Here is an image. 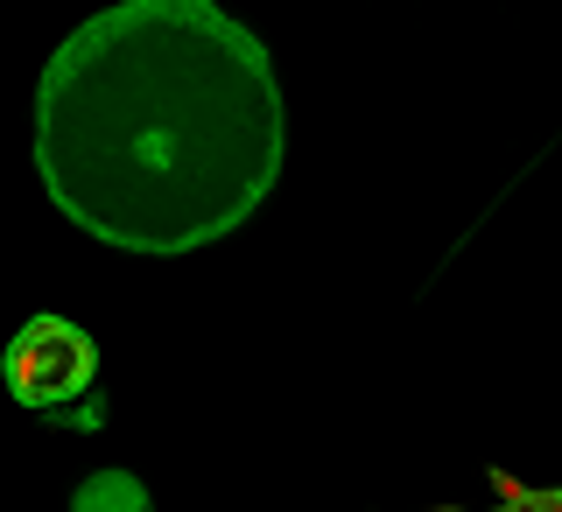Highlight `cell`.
Listing matches in <instances>:
<instances>
[{"instance_id":"cell-1","label":"cell","mask_w":562,"mask_h":512,"mask_svg":"<svg viewBox=\"0 0 562 512\" xmlns=\"http://www.w3.org/2000/svg\"><path fill=\"white\" fill-rule=\"evenodd\" d=\"M289 162L274 57L218 0H113L35 78V175L85 239L176 260L233 239Z\"/></svg>"},{"instance_id":"cell-2","label":"cell","mask_w":562,"mask_h":512,"mask_svg":"<svg viewBox=\"0 0 562 512\" xmlns=\"http://www.w3.org/2000/svg\"><path fill=\"white\" fill-rule=\"evenodd\" d=\"M14 408L29 414H64V421H99V344L70 316H29L0 351Z\"/></svg>"},{"instance_id":"cell-3","label":"cell","mask_w":562,"mask_h":512,"mask_svg":"<svg viewBox=\"0 0 562 512\" xmlns=\"http://www.w3.org/2000/svg\"><path fill=\"white\" fill-rule=\"evenodd\" d=\"M70 512H155V505H148V485L134 470H92L70 491Z\"/></svg>"}]
</instances>
